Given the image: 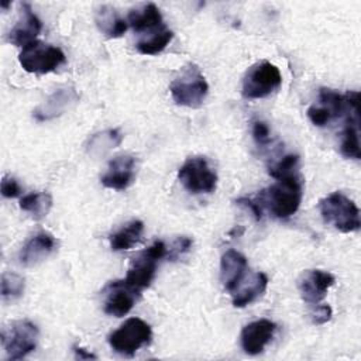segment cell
<instances>
[{
  "label": "cell",
  "instance_id": "obj_1",
  "mask_svg": "<svg viewBox=\"0 0 361 361\" xmlns=\"http://www.w3.org/2000/svg\"><path fill=\"white\" fill-rule=\"evenodd\" d=\"M302 182L296 173L276 179L274 185L262 190L257 200L268 206L276 219H288L295 214L302 202Z\"/></svg>",
  "mask_w": 361,
  "mask_h": 361
},
{
  "label": "cell",
  "instance_id": "obj_2",
  "mask_svg": "<svg viewBox=\"0 0 361 361\" xmlns=\"http://www.w3.org/2000/svg\"><path fill=\"white\" fill-rule=\"evenodd\" d=\"M169 92L178 106L197 109L209 93V83L197 65L189 63L180 69L169 85Z\"/></svg>",
  "mask_w": 361,
  "mask_h": 361
},
{
  "label": "cell",
  "instance_id": "obj_3",
  "mask_svg": "<svg viewBox=\"0 0 361 361\" xmlns=\"http://www.w3.org/2000/svg\"><path fill=\"white\" fill-rule=\"evenodd\" d=\"M319 212L323 221L337 231L353 233L360 228V210L354 200L341 192H333L320 199Z\"/></svg>",
  "mask_w": 361,
  "mask_h": 361
},
{
  "label": "cell",
  "instance_id": "obj_4",
  "mask_svg": "<svg viewBox=\"0 0 361 361\" xmlns=\"http://www.w3.org/2000/svg\"><path fill=\"white\" fill-rule=\"evenodd\" d=\"M165 257H168L166 244L161 240L154 241L131 259L124 282L137 290L148 288L155 278L158 262Z\"/></svg>",
  "mask_w": 361,
  "mask_h": 361
},
{
  "label": "cell",
  "instance_id": "obj_5",
  "mask_svg": "<svg viewBox=\"0 0 361 361\" xmlns=\"http://www.w3.org/2000/svg\"><path fill=\"white\" fill-rule=\"evenodd\" d=\"M152 338L151 326L140 317L127 319L117 330L110 333L109 345L117 354L131 357Z\"/></svg>",
  "mask_w": 361,
  "mask_h": 361
},
{
  "label": "cell",
  "instance_id": "obj_6",
  "mask_svg": "<svg viewBox=\"0 0 361 361\" xmlns=\"http://www.w3.org/2000/svg\"><path fill=\"white\" fill-rule=\"evenodd\" d=\"M282 83L279 68L268 61L254 63L244 75L241 94L245 99H264L274 93Z\"/></svg>",
  "mask_w": 361,
  "mask_h": 361
},
{
  "label": "cell",
  "instance_id": "obj_7",
  "mask_svg": "<svg viewBox=\"0 0 361 361\" xmlns=\"http://www.w3.org/2000/svg\"><path fill=\"white\" fill-rule=\"evenodd\" d=\"M18 62L28 73L45 75L65 63V54L58 47L35 39L23 47L18 55Z\"/></svg>",
  "mask_w": 361,
  "mask_h": 361
},
{
  "label": "cell",
  "instance_id": "obj_8",
  "mask_svg": "<svg viewBox=\"0 0 361 361\" xmlns=\"http://www.w3.org/2000/svg\"><path fill=\"white\" fill-rule=\"evenodd\" d=\"M178 179L193 195L213 193L217 186V173L202 155L188 158L178 171Z\"/></svg>",
  "mask_w": 361,
  "mask_h": 361
},
{
  "label": "cell",
  "instance_id": "obj_9",
  "mask_svg": "<svg viewBox=\"0 0 361 361\" xmlns=\"http://www.w3.org/2000/svg\"><path fill=\"white\" fill-rule=\"evenodd\" d=\"M38 341V327L30 320L11 322L1 331V344L8 360H21L32 353Z\"/></svg>",
  "mask_w": 361,
  "mask_h": 361
},
{
  "label": "cell",
  "instance_id": "obj_10",
  "mask_svg": "<svg viewBox=\"0 0 361 361\" xmlns=\"http://www.w3.org/2000/svg\"><path fill=\"white\" fill-rule=\"evenodd\" d=\"M104 293H106L104 305H103L104 313L114 317H123L135 305L140 290L131 288L128 283L124 282V279H121V281L110 282Z\"/></svg>",
  "mask_w": 361,
  "mask_h": 361
},
{
  "label": "cell",
  "instance_id": "obj_11",
  "mask_svg": "<svg viewBox=\"0 0 361 361\" xmlns=\"http://www.w3.org/2000/svg\"><path fill=\"white\" fill-rule=\"evenodd\" d=\"M334 275L327 271L307 269L300 275L298 281V288L302 299L306 303L317 305L326 298L327 290L334 285Z\"/></svg>",
  "mask_w": 361,
  "mask_h": 361
},
{
  "label": "cell",
  "instance_id": "obj_12",
  "mask_svg": "<svg viewBox=\"0 0 361 361\" xmlns=\"http://www.w3.org/2000/svg\"><path fill=\"white\" fill-rule=\"evenodd\" d=\"M135 178V158L130 154L114 157L107 166V171L100 176L104 188L114 190L127 189Z\"/></svg>",
  "mask_w": 361,
  "mask_h": 361
},
{
  "label": "cell",
  "instance_id": "obj_13",
  "mask_svg": "<svg viewBox=\"0 0 361 361\" xmlns=\"http://www.w3.org/2000/svg\"><path fill=\"white\" fill-rule=\"evenodd\" d=\"M42 30L41 20L35 16L28 3L20 4V16L17 23L11 27L7 35V41L16 47H25L37 39Z\"/></svg>",
  "mask_w": 361,
  "mask_h": 361
},
{
  "label": "cell",
  "instance_id": "obj_14",
  "mask_svg": "<svg viewBox=\"0 0 361 361\" xmlns=\"http://www.w3.org/2000/svg\"><path fill=\"white\" fill-rule=\"evenodd\" d=\"M276 324L268 319H259L243 327L240 343L243 350L250 355H257L264 351L267 344L272 340Z\"/></svg>",
  "mask_w": 361,
  "mask_h": 361
},
{
  "label": "cell",
  "instance_id": "obj_15",
  "mask_svg": "<svg viewBox=\"0 0 361 361\" xmlns=\"http://www.w3.org/2000/svg\"><path fill=\"white\" fill-rule=\"evenodd\" d=\"M78 100H79V94L72 86L59 87L42 104H39L32 111V116L37 121L52 120L55 117L62 116L75 103H78Z\"/></svg>",
  "mask_w": 361,
  "mask_h": 361
},
{
  "label": "cell",
  "instance_id": "obj_16",
  "mask_svg": "<svg viewBox=\"0 0 361 361\" xmlns=\"http://www.w3.org/2000/svg\"><path fill=\"white\" fill-rule=\"evenodd\" d=\"M56 248V240L51 233L39 231L30 237L18 252L20 264L24 267H35L48 258Z\"/></svg>",
  "mask_w": 361,
  "mask_h": 361
},
{
  "label": "cell",
  "instance_id": "obj_17",
  "mask_svg": "<svg viewBox=\"0 0 361 361\" xmlns=\"http://www.w3.org/2000/svg\"><path fill=\"white\" fill-rule=\"evenodd\" d=\"M247 258L235 251L227 250L220 259V281L230 293L238 286V283L244 279L247 271Z\"/></svg>",
  "mask_w": 361,
  "mask_h": 361
},
{
  "label": "cell",
  "instance_id": "obj_18",
  "mask_svg": "<svg viewBox=\"0 0 361 361\" xmlns=\"http://www.w3.org/2000/svg\"><path fill=\"white\" fill-rule=\"evenodd\" d=\"M268 286V276L264 272H255L248 279H243L231 292V300L235 307H245L257 300Z\"/></svg>",
  "mask_w": 361,
  "mask_h": 361
},
{
  "label": "cell",
  "instance_id": "obj_19",
  "mask_svg": "<svg viewBox=\"0 0 361 361\" xmlns=\"http://www.w3.org/2000/svg\"><path fill=\"white\" fill-rule=\"evenodd\" d=\"M127 24L137 32H149L164 25L161 11L154 3L142 4L138 8H133L128 13Z\"/></svg>",
  "mask_w": 361,
  "mask_h": 361
},
{
  "label": "cell",
  "instance_id": "obj_20",
  "mask_svg": "<svg viewBox=\"0 0 361 361\" xmlns=\"http://www.w3.org/2000/svg\"><path fill=\"white\" fill-rule=\"evenodd\" d=\"M94 21L100 32L107 38H118L127 31V20L121 18L117 11L110 6H102L97 8Z\"/></svg>",
  "mask_w": 361,
  "mask_h": 361
},
{
  "label": "cell",
  "instance_id": "obj_21",
  "mask_svg": "<svg viewBox=\"0 0 361 361\" xmlns=\"http://www.w3.org/2000/svg\"><path fill=\"white\" fill-rule=\"evenodd\" d=\"M144 231V223L141 220H131L124 224L118 231L113 233L110 240V248L113 251H124L130 250L135 244L140 243Z\"/></svg>",
  "mask_w": 361,
  "mask_h": 361
},
{
  "label": "cell",
  "instance_id": "obj_22",
  "mask_svg": "<svg viewBox=\"0 0 361 361\" xmlns=\"http://www.w3.org/2000/svg\"><path fill=\"white\" fill-rule=\"evenodd\" d=\"M340 151L345 158L360 159V138H358V113H351L345 118V127L341 133Z\"/></svg>",
  "mask_w": 361,
  "mask_h": 361
},
{
  "label": "cell",
  "instance_id": "obj_23",
  "mask_svg": "<svg viewBox=\"0 0 361 361\" xmlns=\"http://www.w3.org/2000/svg\"><path fill=\"white\" fill-rule=\"evenodd\" d=\"M123 141V135L118 128H109L93 134L86 145L87 152L92 157H100L118 147Z\"/></svg>",
  "mask_w": 361,
  "mask_h": 361
},
{
  "label": "cell",
  "instance_id": "obj_24",
  "mask_svg": "<svg viewBox=\"0 0 361 361\" xmlns=\"http://www.w3.org/2000/svg\"><path fill=\"white\" fill-rule=\"evenodd\" d=\"M172 38H173V32L168 30L165 25H162L154 31H149L148 35L141 38L135 47L138 52L142 55H157L168 47Z\"/></svg>",
  "mask_w": 361,
  "mask_h": 361
},
{
  "label": "cell",
  "instance_id": "obj_25",
  "mask_svg": "<svg viewBox=\"0 0 361 361\" xmlns=\"http://www.w3.org/2000/svg\"><path fill=\"white\" fill-rule=\"evenodd\" d=\"M20 207L35 220L44 219L52 207V196L48 192H32L20 199Z\"/></svg>",
  "mask_w": 361,
  "mask_h": 361
},
{
  "label": "cell",
  "instance_id": "obj_26",
  "mask_svg": "<svg viewBox=\"0 0 361 361\" xmlns=\"http://www.w3.org/2000/svg\"><path fill=\"white\" fill-rule=\"evenodd\" d=\"M0 285H1L0 292H1L3 300H14L20 298L25 288L24 278L16 272H3Z\"/></svg>",
  "mask_w": 361,
  "mask_h": 361
},
{
  "label": "cell",
  "instance_id": "obj_27",
  "mask_svg": "<svg viewBox=\"0 0 361 361\" xmlns=\"http://www.w3.org/2000/svg\"><path fill=\"white\" fill-rule=\"evenodd\" d=\"M298 165H299V155L288 154V155L282 157L279 161H276L275 164H272L268 168V173L272 178L279 179V178H283V176L293 175L296 168H298Z\"/></svg>",
  "mask_w": 361,
  "mask_h": 361
},
{
  "label": "cell",
  "instance_id": "obj_28",
  "mask_svg": "<svg viewBox=\"0 0 361 361\" xmlns=\"http://www.w3.org/2000/svg\"><path fill=\"white\" fill-rule=\"evenodd\" d=\"M252 138L258 145H265L271 141V131L267 123L261 121V120H255L252 123Z\"/></svg>",
  "mask_w": 361,
  "mask_h": 361
},
{
  "label": "cell",
  "instance_id": "obj_29",
  "mask_svg": "<svg viewBox=\"0 0 361 361\" xmlns=\"http://www.w3.org/2000/svg\"><path fill=\"white\" fill-rule=\"evenodd\" d=\"M1 195L6 199H13L20 196L21 195L20 183L14 178L4 175L1 179Z\"/></svg>",
  "mask_w": 361,
  "mask_h": 361
},
{
  "label": "cell",
  "instance_id": "obj_30",
  "mask_svg": "<svg viewBox=\"0 0 361 361\" xmlns=\"http://www.w3.org/2000/svg\"><path fill=\"white\" fill-rule=\"evenodd\" d=\"M192 247V240L189 237H185V235H180L178 237L173 244H172V248H169V252H168V257L169 258H178L179 255L188 252Z\"/></svg>",
  "mask_w": 361,
  "mask_h": 361
},
{
  "label": "cell",
  "instance_id": "obj_31",
  "mask_svg": "<svg viewBox=\"0 0 361 361\" xmlns=\"http://www.w3.org/2000/svg\"><path fill=\"white\" fill-rule=\"evenodd\" d=\"M331 316H333V310L329 305H317L310 313L312 322L314 324H324L331 319Z\"/></svg>",
  "mask_w": 361,
  "mask_h": 361
},
{
  "label": "cell",
  "instance_id": "obj_32",
  "mask_svg": "<svg viewBox=\"0 0 361 361\" xmlns=\"http://www.w3.org/2000/svg\"><path fill=\"white\" fill-rule=\"evenodd\" d=\"M235 203L244 209H247L255 220H261L262 219V206L259 204V202L257 199H248V197H240L235 200Z\"/></svg>",
  "mask_w": 361,
  "mask_h": 361
},
{
  "label": "cell",
  "instance_id": "obj_33",
  "mask_svg": "<svg viewBox=\"0 0 361 361\" xmlns=\"http://www.w3.org/2000/svg\"><path fill=\"white\" fill-rule=\"evenodd\" d=\"M73 350H75V353H76V357H78V358H96L93 354L86 353V351H85V348H80V347H78V345H75V347H73Z\"/></svg>",
  "mask_w": 361,
  "mask_h": 361
},
{
  "label": "cell",
  "instance_id": "obj_34",
  "mask_svg": "<svg viewBox=\"0 0 361 361\" xmlns=\"http://www.w3.org/2000/svg\"><path fill=\"white\" fill-rule=\"evenodd\" d=\"M10 4H11L10 1H1V8H3V10H6Z\"/></svg>",
  "mask_w": 361,
  "mask_h": 361
}]
</instances>
